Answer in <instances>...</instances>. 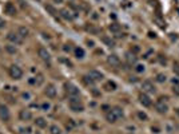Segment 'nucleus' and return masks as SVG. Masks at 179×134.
I'll use <instances>...</instances> for the list:
<instances>
[{
    "label": "nucleus",
    "instance_id": "nucleus-1",
    "mask_svg": "<svg viewBox=\"0 0 179 134\" xmlns=\"http://www.w3.org/2000/svg\"><path fill=\"white\" fill-rule=\"evenodd\" d=\"M68 105H70V109L75 113L84 112V106H83V103L80 102V99L78 98V97H70V99H68Z\"/></svg>",
    "mask_w": 179,
    "mask_h": 134
},
{
    "label": "nucleus",
    "instance_id": "nucleus-2",
    "mask_svg": "<svg viewBox=\"0 0 179 134\" xmlns=\"http://www.w3.org/2000/svg\"><path fill=\"white\" fill-rule=\"evenodd\" d=\"M8 73H10L11 78L15 79V81H19V79L23 78V70L18 66V64H12V66H10Z\"/></svg>",
    "mask_w": 179,
    "mask_h": 134
},
{
    "label": "nucleus",
    "instance_id": "nucleus-3",
    "mask_svg": "<svg viewBox=\"0 0 179 134\" xmlns=\"http://www.w3.org/2000/svg\"><path fill=\"white\" fill-rule=\"evenodd\" d=\"M7 39L12 44H22L23 43V38L19 35L18 32H8L7 34Z\"/></svg>",
    "mask_w": 179,
    "mask_h": 134
},
{
    "label": "nucleus",
    "instance_id": "nucleus-4",
    "mask_svg": "<svg viewBox=\"0 0 179 134\" xmlns=\"http://www.w3.org/2000/svg\"><path fill=\"white\" fill-rule=\"evenodd\" d=\"M10 118H11V113H10V110H8V107L5 106V105L0 103V119L7 122V121H10Z\"/></svg>",
    "mask_w": 179,
    "mask_h": 134
},
{
    "label": "nucleus",
    "instance_id": "nucleus-5",
    "mask_svg": "<svg viewBox=\"0 0 179 134\" xmlns=\"http://www.w3.org/2000/svg\"><path fill=\"white\" fill-rule=\"evenodd\" d=\"M19 119H20V121H23V122L31 121V119H32V113H31V110L22 109L19 112Z\"/></svg>",
    "mask_w": 179,
    "mask_h": 134
},
{
    "label": "nucleus",
    "instance_id": "nucleus-6",
    "mask_svg": "<svg viewBox=\"0 0 179 134\" xmlns=\"http://www.w3.org/2000/svg\"><path fill=\"white\" fill-rule=\"evenodd\" d=\"M66 91L68 97H79V89L72 83H66Z\"/></svg>",
    "mask_w": 179,
    "mask_h": 134
},
{
    "label": "nucleus",
    "instance_id": "nucleus-7",
    "mask_svg": "<svg viewBox=\"0 0 179 134\" xmlns=\"http://www.w3.org/2000/svg\"><path fill=\"white\" fill-rule=\"evenodd\" d=\"M107 63L111 67H119L120 66V59H119V56H118V55L111 54V55L107 56Z\"/></svg>",
    "mask_w": 179,
    "mask_h": 134
},
{
    "label": "nucleus",
    "instance_id": "nucleus-8",
    "mask_svg": "<svg viewBox=\"0 0 179 134\" xmlns=\"http://www.w3.org/2000/svg\"><path fill=\"white\" fill-rule=\"evenodd\" d=\"M37 55H39V58L42 59V61H44V62H50L51 61L50 52H48L47 48H44V47H40L39 50H37Z\"/></svg>",
    "mask_w": 179,
    "mask_h": 134
},
{
    "label": "nucleus",
    "instance_id": "nucleus-9",
    "mask_svg": "<svg viewBox=\"0 0 179 134\" xmlns=\"http://www.w3.org/2000/svg\"><path fill=\"white\" fill-rule=\"evenodd\" d=\"M155 110H157L159 114H166L169 112V106H167L166 103H164V101H158L157 103H155Z\"/></svg>",
    "mask_w": 179,
    "mask_h": 134
},
{
    "label": "nucleus",
    "instance_id": "nucleus-10",
    "mask_svg": "<svg viewBox=\"0 0 179 134\" xmlns=\"http://www.w3.org/2000/svg\"><path fill=\"white\" fill-rule=\"evenodd\" d=\"M87 75H88L94 82H99V81H102V79L104 78V75H103L100 71H98V70H91V71H90V73L87 74Z\"/></svg>",
    "mask_w": 179,
    "mask_h": 134
},
{
    "label": "nucleus",
    "instance_id": "nucleus-11",
    "mask_svg": "<svg viewBox=\"0 0 179 134\" xmlns=\"http://www.w3.org/2000/svg\"><path fill=\"white\" fill-rule=\"evenodd\" d=\"M44 94L48 98H55V97H56V87H55V85H52V83L47 85L44 89Z\"/></svg>",
    "mask_w": 179,
    "mask_h": 134
},
{
    "label": "nucleus",
    "instance_id": "nucleus-12",
    "mask_svg": "<svg viewBox=\"0 0 179 134\" xmlns=\"http://www.w3.org/2000/svg\"><path fill=\"white\" fill-rule=\"evenodd\" d=\"M139 102L143 105L144 107H150L152 105L151 98L147 95V93H142V94H140V95H139Z\"/></svg>",
    "mask_w": 179,
    "mask_h": 134
},
{
    "label": "nucleus",
    "instance_id": "nucleus-13",
    "mask_svg": "<svg viewBox=\"0 0 179 134\" xmlns=\"http://www.w3.org/2000/svg\"><path fill=\"white\" fill-rule=\"evenodd\" d=\"M4 12L7 13V15H10V16H15L16 15V7H15V4H13V3H11V1H8L7 4L4 5Z\"/></svg>",
    "mask_w": 179,
    "mask_h": 134
},
{
    "label": "nucleus",
    "instance_id": "nucleus-14",
    "mask_svg": "<svg viewBox=\"0 0 179 134\" xmlns=\"http://www.w3.org/2000/svg\"><path fill=\"white\" fill-rule=\"evenodd\" d=\"M142 89L143 93H155V87L151 81H144L142 83Z\"/></svg>",
    "mask_w": 179,
    "mask_h": 134
},
{
    "label": "nucleus",
    "instance_id": "nucleus-15",
    "mask_svg": "<svg viewBox=\"0 0 179 134\" xmlns=\"http://www.w3.org/2000/svg\"><path fill=\"white\" fill-rule=\"evenodd\" d=\"M34 122H35L36 127H39V129H44V127H47V121H45L44 118H42V117L36 118Z\"/></svg>",
    "mask_w": 179,
    "mask_h": 134
},
{
    "label": "nucleus",
    "instance_id": "nucleus-16",
    "mask_svg": "<svg viewBox=\"0 0 179 134\" xmlns=\"http://www.w3.org/2000/svg\"><path fill=\"white\" fill-rule=\"evenodd\" d=\"M60 16H62L63 19H66V20H72V18H74V16L71 15V11L67 10V8L60 11Z\"/></svg>",
    "mask_w": 179,
    "mask_h": 134
},
{
    "label": "nucleus",
    "instance_id": "nucleus-17",
    "mask_svg": "<svg viewBox=\"0 0 179 134\" xmlns=\"http://www.w3.org/2000/svg\"><path fill=\"white\" fill-rule=\"evenodd\" d=\"M106 119L110 122V124H115V122L118 121V118H116V115L114 114V112H112L111 109H110V112L106 114Z\"/></svg>",
    "mask_w": 179,
    "mask_h": 134
},
{
    "label": "nucleus",
    "instance_id": "nucleus-18",
    "mask_svg": "<svg viewBox=\"0 0 179 134\" xmlns=\"http://www.w3.org/2000/svg\"><path fill=\"white\" fill-rule=\"evenodd\" d=\"M126 61L128 64H135L136 63V56H135V54H132V52H127L126 54Z\"/></svg>",
    "mask_w": 179,
    "mask_h": 134
},
{
    "label": "nucleus",
    "instance_id": "nucleus-19",
    "mask_svg": "<svg viewBox=\"0 0 179 134\" xmlns=\"http://www.w3.org/2000/svg\"><path fill=\"white\" fill-rule=\"evenodd\" d=\"M112 112H114V114L116 115V118L119 119V118H123V115H125V113H123V109L122 107H119V106H115V107H112Z\"/></svg>",
    "mask_w": 179,
    "mask_h": 134
},
{
    "label": "nucleus",
    "instance_id": "nucleus-20",
    "mask_svg": "<svg viewBox=\"0 0 179 134\" xmlns=\"http://www.w3.org/2000/svg\"><path fill=\"white\" fill-rule=\"evenodd\" d=\"M5 51H7L8 54H11V55H15L16 52H18V47H16L15 44H7L5 46Z\"/></svg>",
    "mask_w": 179,
    "mask_h": 134
},
{
    "label": "nucleus",
    "instance_id": "nucleus-21",
    "mask_svg": "<svg viewBox=\"0 0 179 134\" xmlns=\"http://www.w3.org/2000/svg\"><path fill=\"white\" fill-rule=\"evenodd\" d=\"M84 55H86V52H84V50H83L82 47H76V48H75V56H76L78 59H83V58H84Z\"/></svg>",
    "mask_w": 179,
    "mask_h": 134
},
{
    "label": "nucleus",
    "instance_id": "nucleus-22",
    "mask_svg": "<svg viewBox=\"0 0 179 134\" xmlns=\"http://www.w3.org/2000/svg\"><path fill=\"white\" fill-rule=\"evenodd\" d=\"M104 89L107 90V91H114V90H116V83H115L114 81H108L107 83L104 85Z\"/></svg>",
    "mask_w": 179,
    "mask_h": 134
},
{
    "label": "nucleus",
    "instance_id": "nucleus-23",
    "mask_svg": "<svg viewBox=\"0 0 179 134\" xmlns=\"http://www.w3.org/2000/svg\"><path fill=\"white\" fill-rule=\"evenodd\" d=\"M108 28H110V31L114 32V34H119L120 32V25L118 24V23H111Z\"/></svg>",
    "mask_w": 179,
    "mask_h": 134
},
{
    "label": "nucleus",
    "instance_id": "nucleus-24",
    "mask_svg": "<svg viewBox=\"0 0 179 134\" xmlns=\"http://www.w3.org/2000/svg\"><path fill=\"white\" fill-rule=\"evenodd\" d=\"M102 40H103V43L107 46V47H114V46H115V42L112 40L111 38H108V36H103Z\"/></svg>",
    "mask_w": 179,
    "mask_h": 134
},
{
    "label": "nucleus",
    "instance_id": "nucleus-25",
    "mask_svg": "<svg viewBox=\"0 0 179 134\" xmlns=\"http://www.w3.org/2000/svg\"><path fill=\"white\" fill-rule=\"evenodd\" d=\"M18 34H19L20 36H22L23 39H24V38H27V36H28V28H25V27H23V25H22V27H19Z\"/></svg>",
    "mask_w": 179,
    "mask_h": 134
},
{
    "label": "nucleus",
    "instance_id": "nucleus-26",
    "mask_svg": "<svg viewBox=\"0 0 179 134\" xmlns=\"http://www.w3.org/2000/svg\"><path fill=\"white\" fill-rule=\"evenodd\" d=\"M50 133L51 134H62V130H60V127L57 126V125H52V126L50 127Z\"/></svg>",
    "mask_w": 179,
    "mask_h": 134
},
{
    "label": "nucleus",
    "instance_id": "nucleus-27",
    "mask_svg": "<svg viewBox=\"0 0 179 134\" xmlns=\"http://www.w3.org/2000/svg\"><path fill=\"white\" fill-rule=\"evenodd\" d=\"M166 79H167V76L164 75V74H158L155 81H157L158 83H163V82H166Z\"/></svg>",
    "mask_w": 179,
    "mask_h": 134
},
{
    "label": "nucleus",
    "instance_id": "nucleus-28",
    "mask_svg": "<svg viewBox=\"0 0 179 134\" xmlns=\"http://www.w3.org/2000/svg\"><path fill=\"white\" fill-rule=\"evenodd\" d=\"M83 82H84V83H86V85H87V86H94V85H95V82H94V81H92V79H91V78H90V76H88V75H86V76H83Z\"/></svg>",
    "mask_w": 179,
    "mask_h": 134
},
{
    "label": "nucleus",
    "instance_id": "nucleus-29",
    "mask_svg": "<svg viewBox=\"0 0 179 134\" xmlns=\"http://www.w3.org/2000/svg\"><path fill=\"white\" fill-rule=\"evenodd\" d=\"M86 30H87L88 32H91V34H98L99 32V30H98L96 27H94V25H86Z\"/></svg>",
    "mask_w": 179,
    "mask_h": 134
},
{
    "label": "nucleus",
    "instance_id": "nucleus-30",
    "mask_svg": "<svg viewBox=\"0 0 179 134\" xmlns=\"http://www.w3.org/2000/svg\"><path fill=\"white\" fill-rule=\"evenodd\" d=\"M138 118H139L140 121H147V119H148V117H147V114H146V113H143V112H138Z\"/></svg>",
    "mask_w": 179,
    "mask_h": 134
},
{
    "label": "nucleus",
    "instance_id": "nucleus-31",
    "mask_svg": "<svg viewBox=\"0 0 179 134\" xmlns=\"http://www.w3.org/2000/svg\"><path fill=\"white\" fill-rule=\"evenodd\" d=\"M50 109H51V105L48 103V102H44V103H42V110H43V112H48Z\"/></svg>",
    "mask_w": 179,
    "mask_h": 134
},
{
    "label": "nucleus",
    "instance_id": "nucleus-32",
    "mask_svg": "<svg viewBox=\"0 0 179 134\" xmlns=\"http://www.w3.org/2000/svg\"><path fill=\"white\" fill-rule=\"evenodd\" d=\"M135 71H136V73H143V71H144V66H143V64H136Z\"/></svg>",
    "mask_w": 179,
    "mask_h": 134
},
{
    "label": "nucleus",
    "instance_id": "nucleus-33",
    "mask_svg": "<svg viewBox=\"0 0 179 134\" xmlns=\"http://www.w3.org/2000/svg\"><path fill=\"white\" fill-rule=\"evenodd\" d=\"M140 51V48L138 47V46H132L131 47V51H130V52H132V54H138Z\"/></svg>",
    "mask_w": 179,
    "mask_h": 134
},
{
    "label": "nucleus",
    "instance_id": "nucleus-34",
    "mask_svg": "<svg viewBox=\"0 0 179 134\" xmlns=\"http://www.w3.org/2000/svg\"><path fill=\"white\" fill-rule=\"evenodd\" d=\"M22 134H31V127H25V129H20Z\"/></svg>",
    "mask_w": 179,
    "mask_h": 134
},
{
    "label": "nucleus",
    "instance_id": "nucleus-35",
    "mask_svg": "<svg viewBox=\"0 0 179 134\" xmlns=\"http://www.w3.org/2000/svg\"><path fill=\"white\" fill-rule=\"evenodd\" d=\"M45 10H48L51 12V15H55V13H56V11L54 10L52 7H51V5H45Z\"/></svg>",
    "mask_w": 179,
    "mask_h": 134
},
{
    "label": "nucleus",
    "instance_id": "nucleus-36",
    "mask_svg": "<svg viewBox=\"0 0 179 134\" xmlns=\"http://www.w3.org/2000/svg\"><path fill=\"white\" fill-rule=\"evenodd\" d=\"M174 73L179 76V63H174Z\"/></svg>",
    "mask_w": 179,
    "mask_h": 134
},
{
    "label": "nucleus",
    "instance_id": "nucleus-37",
    "mask_svg": "<svg viewBox=\"0 0 179 134\" xmlns=\"http://www.w3.org/2000/svg\"><path fill=\"white\" fill-rule=\"evenodd\" d=\"M175 95H179V85H174V89H172Z\"/></svg>",
    "mask_w": 179,
    "mask_h": 134
},
{
    "label": "nucleus",
    "instance_id": "nucleus-38",
    "mask_svg": "<svg viewBox=\"0 0 179 134\" xmlns=\"http://www.w3.org/2000/svg\"><path fill=\"white\" fill-rule=\"evenodd\" d=\"M4 27H5V20L3 18H0V30H3Z\"/></svg>",
    "mask_w": 179,
    "mask_h": 134
},
{
    "label": "nucleus",
    "instance_id": "nucleus-39",
    "mask_svg": "<svg viewBox=\"0 0 179 134\" xmlns=\"http://www.w3.org/2000/svg\"><path fill=\"white\" fill-rule=\"evenodd\" d=\"M63 50H64L66 52H70V51H71V47H70V44H64V46H63Z\"/></svg>",
    "mask_w": 179,
    "mask_h": 134
},
{
    "label": "nucleus",
    "instance_id": "nucleus-40",
    "mask_svg": "<svg viewBox=\"0 0 179 134\" xmlns=\"http://www.w3.org/2000/svg\"><path fill=\"white\" fill-rule=\"evenodd\" d=\"M23 98L27 99V101H28V99L31 98V94H30V93H23Z\"/></svg>",
    "mask_w": 179,
    "mask_h": 134
},
{
    "label": "nucleus",
    "instance_id": "nucleus-41",
    "mask_svg": "<svg viewBox=\"0 0 179 134\" xmlns=\"http://www.w3.org/2000/svg\"><path fill=\"white\" fill-rule=\"evenodd\" d=\"M71 127H74V122H72V119H70V122L67 124V129H71Z\"/></svg>",
    "mask_w": 179,
    "mask_h": 134
},
{
    "label": "nucleus",
    "instance_id": "nucleus-42",
    "mask_svg": "<svg viewBox=\"0 0 179 134\" xmlns=\"http://www.w3.org/2000/svg\"><path fill=\"white\" fill-rule=\"evenodd\" d=\"M87 44L90 46V47H94L95 43H94V40H90V39H88V40H87Z\"/></svg>",
    "mask_w": 179,
    "mask_h": 134
},
{
    "label": "nucleus",
    "instance_id": "nucleus-43",
    "mask_svg": "<svg viewBox=\"0 0 179 134\" xmlns=\"http://www.w3.org/2000/svg\"><path fill=\"white\" fill-rule=\"evenodd\" d=\"M148 35H150V38H155V34H152V32H148Z\"/></svg>",
    "mask_w": 179,
    "mask_h": 134
},
{
    "label": "nucleus",
    "instance_id": "nucleus-44",
    "mask_svg": "<svg viewBox=\"0 0 179 134\" xmlns=\"http://www.w3.org/2000/svg\"><path fill=\"white\" fill-rule=\"evenodd\" d=\"M152 130H155V133H159V129H158V127H152Z\"/></svg>",
    "mask_w": 179,
    "mask_h": 134
},
{
    "label": "nucleus",
    "instance_id": "nucleus-45",
    "mask_svg": "<svg viewBox=\"0 0 179 134\" xmlns=\"http://www.w3.org/2000/svg\"><path fill=\"white\" fill-rule=\"evenodd\" d=\"M55 3H57V4H60V3H63V0H54Z\"/></svg>",
    "mask_w": 179,
    "mask_h": 134
},
{
    "label": "nucleus",
    "instance_id": "nucleus-46",
    "mask_svg": "<svg viewBox=\"0 0 179 134\" xmlns=\"http://www.w3.org/2000/svg\"><path fill=\"white\" fill-rule=\"evenodd\" d=\"M177 114H178V115H179V109H177Z\"/></svg>",
    "mask_w": 179,
    "mask_h": 134
},
{
    "label": "nucleus",
    "instance_id": "nucleus-47",
    "mask_svg": "<svg viewBox=\"0 0 179 134\" xmlns=\"http://www.w3.org/2000/svg\"><path fill=\"white\" fill-rule=\"evenodd\" d=\"M0 52H1V47H0Z\"/></svg>",
    "mask_w": 179,
    "mask_h": 134
},
{
    "label": "nucleus",
    "instance_id": "nucleus-48",
    "mask_svg": "<svg viewBox=\"0 0 179 134\" xmlns=\"http://www.w3.org/2000/svg\"><path fill=\"white\" fill-rule=\"evenodd\" d=\"M37 134H39V133H37Z\"/></svg>",
    "mask_w": 179,
    "mask_h": 134
}]
</instances>
